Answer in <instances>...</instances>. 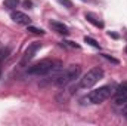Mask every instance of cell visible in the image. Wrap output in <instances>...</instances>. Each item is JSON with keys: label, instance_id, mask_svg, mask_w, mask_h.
<instances>
[{"label": "cell", "instance_id": "7", "mask_svg": "<svg viewBox=\"0 0 127 126\" xmlns=\"http://www.w3.org/2000/svg\"><path fill=\"white\" fill-rule=\"evenodd\" d=\"M10 18H12V21H13V22L21 24V25H28V24H30V21H31L28 15H25L24 12H19V10H12Z\"/></svg>", "mask_w": 127, "mask_h": 126}, {"label": "cell", "instance_id": "5", "mask_svg": "<svg viewBox=\"0 0 127 126\" xmlns=\"http://www.w3.org/2000/svg\"><path fill=\"white\" fill-rule=\"evenodd\" d=\"M41 48V43L40 42H32L30 43L28 46H27V49L24 51V55H22V58H21V65L24 67V65H27L28 61H31L32 58H34V55L37 54V51Z\"/></svg>", "mask_w": 127, "mask_h": 126}, {"label": "cell", "instance_id": "13", "mask_svg": "<svg viewBox=\"0 0 127 126\" xmlns=\"http://www.w3.org/2000/svg\"><path fill=\"white\" fill-rule=\"evenodd\" d=\"M27 31L32 33V34H40V36H43L44 34V30H41V28H37V27H32V25H28V28H27Z\"/></svg>", "mask_w": 127, "mask_h": 126}, {"label": "cell", "instance_id": "8", "mask_svg": "<svg viewBox=\"0 0 127 126\" xmlns=\"http://www.w3.org/2000/svg\"><path fill=\"white\" fill-rule=\"evenodd\" d=\"M49 25H50V28H52L53 31H56L58 34H64V36H68V34H69V28H68L64 22L50 21V22H49Z\"/></svg>", "mask_w": 127, "mask_h": 126}, {"label": "cell", "instance_id": "4", "mask_svg": "<svg viewBox=\"0 0 127 126\" xmlns=\"http://www.w3.org/2000/svg\"><path fill=\"white\" fill-rule=\"evenodd\" d=\"M102 77H103V70H102L100 67H93V68H90V70L83 76V79L80 80V88L89 89V88L95 86Z\"/></svg>", "mask_w": 127, "mask_h": 126}, {"label": "cell", "instance_id": "6", "mask_svg": "<svg viewBox=\"0 0 127 126\" xmlns=\"http://www.w3.org/2000/svg\"><path fill=\"white\" fill-rule=\"evenodd\" d=\"M114 101L117 105H123L127 101V82L117 86V89L114 91Z\"/></svg>", "mask_w": 127, "mask_h": 126}, {"label": "cell", "instance_id": "14", "mask_svg": "<svg viewBox=\"0 0 127 126\" xmlns=\"http://www.w3.org/2000/svg\"><path fill=\"white\" fill-rule=\"evenodd\" d=\"M59 4H62L64 7H66V9H71L72 7V1L71 0H56Z\"/></svg>", "mask_w": 127, "mask_h": 126}, {"label": "cell", "instance_id": "9", "mask_svg": "<svg viewBox=\"0 0 127 126\" xmlns=\"http://www.w3.org/2000/svg\"><path fill=\"white\" fill-rule=\"evenodd\" d=\"M84 18L87 19V22H90L92 25H95V27H97V28H103V22L97 18V16H95L93 13H84Z\"/></svg>", "mask_w": 127, "mask_h": 126}, {"label": "cell", "instance_id": "12", "mask_svg": "<svg viewBox=\"0 0 127 126\" xmlns=\"http://www.w3.org/2000/svg\"><path fill=\"white\" fill-rule=\"evenodd\" d=\"M9 52H10L9 48H3V49H0V65H1V63L9 57Z\"/></svg>", "mask_w": 127, "mask_h": 126}, {"label": "cell", "instance_id": "19", "mask_svg": "<svg viewBox=\"0 0 127 126\" xmlns=\"http://www.w3.org/2000/svg\"><path fill=\"white\" fill-rule=\"evenodd\" d=\"M108 36H109V37H112V39H118V34H117V33L109 31V33H108Z\"/></svg>", "mask_w": 127, "mask_h": 126}, {"label": "cell", "instance_id": "20", "mask_svg": "<svg viewBox=\"0 0 127 126\" xmlns=\"http://www.w3.org/2000/svg\"><path fill=\"white\" fill-rule=\"evenodd\" d=\"M126 54H127V46H126Z\"/></svg>", "mask_w": 127, "mask_h": 126}, {"label": "cell", "instance_id": "15", "mask_svg": "<svg viewBox=\"0 0 127 126\" xmlns=\"http://www.w3.org/2000/svg\"><path fill=\"white\" fill-rule=\"evenodd\" d=\"M64 45H66V46H69V48H75V49H80V45H77L75 42H71V40H65L62 42Z\"/></svg>", "mask_w": 127, "mask_h": 126}, {"label": "cell", "instance_id": "18", "mask_svg": "<svg viewBox=\"0 0 127 126\" xmlns=\"http://www.w3.org/2000/svg\"><path fill=\"white\" fill-rule=\"evenodd\" d=\"M123 116L127 119V101L124 102V105H123Z\"/></svg>", "mask_w": 127, "mask_h": 126}, {"label": "cell", "instance_id": "16", "mask_svg": "<svg viewBox=\"0 0 127 126\" xmlns=\"http://www.w3.org/2000/svg\"><path fill=\"white\" fill-rule=\"evenodd\" d=\"M102 57H103L105 60H108V61H111L112 64H120V61H118V60H115V58H112L111 55H106V54H102Z\"/></svg>", "mask_w": 127, "mask_h": 126}, {"label": "cell", "instance_id": "3", "mask_svg": "<svg viewBox=\"0 0 127 126\" xmlns=\"http://www.w3.org/2000/svg\"><path fill=\"white\" fill-rule=\"evenodd\" d=\"M114 88L111 85H105V86H100L95 91H90L87 96L84 98V101H87L89 104H100L103 101H106L108 98H111V95L114 94Z\"/></svg>", "mask_w": 127, "mask_h": 126}, {"label": "cell", "instance_id": "21", "mask_svg": "<svg viewBox=\"0 0 127 126\" xmlns=\"http://www.w3.org/2000/svg\"><path fill=\"white\" fill-rule=\"evenodd\" d=\"M83 1H87V0H83Z\"/></svg>", "mask_w": 127, "mask_h": 126}, {"label": "cell", "instance_id": "11", "mask_svg": "<svg viewBox=\"0 0 127 126\" xmlns=\"http://www.w3.org/2000/svg\"><path fill=\"white\" fill-rule=\"evenodd\" d=\"M84 42H86L87 45H90V46L96 48V49H100V45L96 42L95 39H92V37H89V36H86V37H84Z\"/></svg>", "mask_w": 127, "mask_h": 126}, {"label": "cell", "instance_id": "22", "mask_svg": "<svg viewBox=\"0 0 127 126\" xmlns=\"http://www.w3.org/2000/svg\"><path fill=\"white\" fill-rule=\"evenodd\" d=\"M0 74H1V70H0Z\"/></svg>", "mask_w": 127, "mask_h": 126}, {"label": "cell", "instance_id": "23", "mask_svg": "<svg viewBox=\"0 0 127 126\" xmlns=\"http://www.w3.org/2000/svg\"><path fill=\"white\" fill-rule=\"evenodd\" d=\"M126 37H127V36H126Z\"/></svg>", "mask_w": 127, "mask_h": 126}, {"label": "cell", "instance_id": "17", "mask_svg": "<svg viewBox=\"0 0 127 126\" xmlns=\"http://www.w3.org/2000/svg\"><path fill=\"white\" fill-rule=\"evenodd\" d=\"M24 6H25L27 9H31L32 7V1L31 0H24Z\"/></svg>", "mask_w": 127, "mask_h": 126}, {"label": "cell", "instance_id": "2", "mask_svg": "<svg viewBox=\"0 0 127 126\" xmlns=\"http://www.w3.org/2000/svg\"><path fill=\"white\" fill-rule=\"evenodd\" d=\"M80 73H81V67H80V65H69L68 68L61 70V71L53 77V83H55L56 86H61V88H62V86H66V85L72 83L75 79H78Z\"/></svg>", "mask_w": 127, "mask_h": 126}, {"label": "cell", "instance_id": "1", "mask_svg": "<svg viewBox=\"0 0 127 126\" xmlns=\"http://www.w3.org/2000/svg\"><path fill=\"white\" fill-rule=\"evenodd\" d=\"M62 65L59 61H55V60H50V58H46V60H41L38 63L32 64L31 67H28L27 73L30 76H52L55 77L62 68Z\"/></svg>", "mask_w": 127, "mask_h": 126}, {"label": "cell", "instance_id": "10", "mask_svg": "<svg viewBox=\"0 0 127 126\" xmlns=\"http://www.w3.org/2000/svg\"><path fill=\"white\" fill-rule=\"evenodd\" d=\"M18 4H19V0H4L3 1V6L9 10H15L18 7Z\"/></svg>", "mask_w": 127, "mask_h": 126}]
</instances>
